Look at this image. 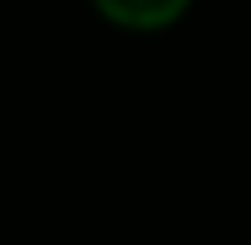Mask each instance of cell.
Returning <instances> with one entry per match:
<instances>
[{
  "label": "cell",
  "mask_w": 251,
  "mask_h": 245,
  "mask_svg": "<svg viewBox=\"0 0 251 245\" xmlns=\"http://www.w3.org/2000/svg\"><path fill=\"white\" fill-rule=\"evenodd\" d=\"M95 6L112 22H123V28H162V22L179 17L190 0H95Z\"/></svg>",
  "instance_id": "cell-1"
}]
</instances>
